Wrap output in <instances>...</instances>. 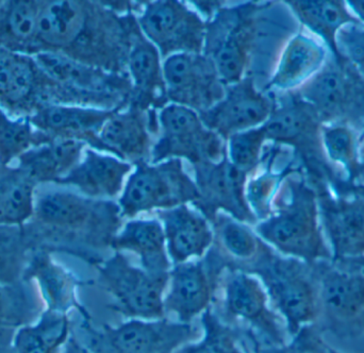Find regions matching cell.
<instances>
[{
	"instance_id": "21",
	"label": "cell",
	"mask_w": 364,
	"mask_h": 353,
	"mask_svg": "<svg viewBox=\"0 0 364 353\" xmlns=\"http://www.w3.org/2000/svg\"><path fill=\"white\" fill-rule=\"evenodd\" d=\"M156 110H143L129 104L117 111L100 130V153H109L117 159L136 164L151 159V134L158 132Z\"/></svg>"
},
{
	"instance_id": "39",
	"label": "cell",
	"mask_w": 364,
	"mask_h": 353,
	"mask_svg": "<svg viewBox=\"0 0 364 353\" xmlns=\"http://www.w3.org/2000/svg\"><path fill=\"white\" fill-rule=\"evenodd\" d=\"M203 339L197 344L186 345L181 353H245L239 346L241 329L224 322L212 308L203 313Z\"/></svg>"
},
{
	"instance_id": "12",
	"label": "cell",
	"mask_w": 364,
	"mask_h": 353,
	"mask_svg": "<svg viewBox=\"0 0 364 353\" xmlns=\"http://www.w3.org/2000/svg\"><path fill=\"white\" fill-rule=\"evenodd\" d=\"M159 139L151 148V164L186 159L193 165L218 162L227 155L226 142L208 129L197 112L186 107L164 106L158 116Z\"/></svg>"
},
{
	"instance_id": "10",
	"label": "cell",
	"mask_w": 364,
	"mask_h": 353,
	"mask_svg": "<svg viewBox=\"0 0 364 353\" xmlns=\"http://www.w3.org/2000/svg\"><path fill=\"white\" fill-rule=\"evenodd\" d=\"M119 201L121 216L134 217L154 210H168L198 200L196 183L184 172L181 159L157 164L139 162Z\"/></svg>"
},
{
	"instance_id": "27",
	"label": "cell",
	"mask_w": 364,
	"mask_h": 353,
	"mask_svg": "<svg viewBox=\"0 0 364 353\" xmlns=\"http://www.w3.org/2000/svg\"><path fill=\"white\" fill-rule=\"evenodd\" d=\"M157 215L164 222L168 254L175 264L188 262L195 256L201 258L213 244L209 220L196 210L182 205L160 210Z\"/></svg>"
},
{
	"instance_id": "18",
	"label": "cell",
	"mask_w": 364,
	"mask_h": 353,
	"mask_svg": "<svg viewBox=\"0 0 364 353\" xmlns=\"http://www.w3.org/2000/svg\"><path fill=\"white\" fill-rule=\"evenodd\" d=\"M193 166L199 194L198 200L193 205L210 224L220 211H224L237 222L257 224L258 219L246 200L247 174L232 165L227 155L220 161Z\"/></svg>"
},
{
	"instance_id": "43",
	"label": "cell",
	"mask_w": 364,
	"mask_h": 353,
	"mask_svg": "<svg viewBox=\"0 0 364 353\" xmlns=\"http://www.w3.org/2000/svg\"><path fill=\"white\" fill-rule=\"evenodd\" d=\"M329 344L316 325L305 327L286 346L269 353H327Z\"/></svg>"
},
{
	"instance_id": "2",
	"label": "cell",
	"mask_w": 364,
	"mask_h": 353,
	"mask_svg": "<svg viewBox=\"0 0 364 353\" xmlns=\"http://www.w3.org/2000/svg\"><path fill=\"white\" fill-rule=\"evenodd\" d=\"M121 226V210L111 200L47 190L36 192L33 216L23 228L34 251L70 254L95 266Z\"/></svg>"
},
{
	"instance_id": "28",
	"label": "cell",
	"mask_w": 364,
	"mask_h": 353,
	"mask_svg": "<svg viewBox=\"0 0 364 353\" xmlns=\"http://www.w3.org/2000/svg\"><path fill=\"white\" fill-rule=\"evenodd\" d=\"M301 27L321 40L335 59L344 60L338 47V34L346 26H363L343 0H289Z\"/></svg>"
},
{
	"instance_id": "3",
	"label": "cell",
	"mask_w": 364,
	"mask_h": 353,
	"mask_svg": "<svg viewBox=\"0 0 364 353\" xmlns=\"http://www.w3.org/2000/svg\"><path fill=\"white\" fill-rule=\"evenodd\" d=\"M301 29L284 2L218 9L205 25L203 53L211 58L224 85L244 78L259 46L282 55L287 43Z\"/></svg>"
},
{
	"instance_id": "24",
	"label": "cell",
	"mask_w": 364,
	"mask_h": 353,
	"mask_svg": "<svg viewBox=\"0 0 364 353\" xmlns=\"http://www.w3.org/2000/svg\"><path fill=\"white\" fill-rule=\"evenodd\" d=\"M329 55L328 49L318 38L301 27L284 46L263 92L295 91L320 72Z\"/></svg>"
},
{
	"instance_id": "35",
	"label": "cell",
	"mask_w": 364,
	"mask_h": 353,
	"mask_svg": "<svg viewBox=\"0 0 364 353\" xmlns=\"http://www.w3.org/2000/svg\"><path fill=\"white\" fill-rule=\"evenodd\" d=\"M45 310L34 282L23 279L0 286V328L17 330L36 322Z\"/></svg>"
},
{
	"instance_id": "32",
	"label": "cell",
	"mask_w": 364,
	"mask_h": 353,
	"mask_svg": "<svg viewBox=\"0 0 364 353\" xmlns=\"http://www.w3.org/2000/svg\"><path fill=\"white\" fill-rule=\"evenodd\" d=\"M38 186L16 165L0 166V227H21L30 222Z\"/></svg>"
},
{
	"instance_id": "33",
	"label": "cell",
	"mask_w": 364,
	"mask_h": 353,
	"mask_svg": "<svg viewBox=\"0 0 364 353\" xmlns=\"http://www.w3.org/2000/svg\"><path fill=\"white\" fill-rule=\"evenodd\" d=\"M323 147L331 165L348 185L364 183V161L359 149V132L346 124H323Z\"/></svg>"
},
{
	"instance_id": "5",
	"label": "cell",
	"mask_w": 364,
	"mask_h": 353,
	"mask_svg": "<svg viewBox=\"0 0 364 353\" xmlns=\"http://www.w3.org/2000/svg\"><path fill=\"white\" fill-rule=\"evenodd\" d=\"M229 268L258 276L291 339L301 329L318 322L320 305L316 263L309 264L282 256L263 241L254 260Z\"/></svg>"
},
{
	"instance_id": "42",
	"label": "cell",
	"mask_w": 364,
	"mask_h": 353,
	"mask_svg": "<svg viewBox=\"0 0 364 353\" xmlns=\"http://www.w3.org/2000/svg\"><path fill=\"white\" fill-rule=\"evenodd\" d=\"M338 47L346 58L364 78V28L350 25L338 34Z\"/></svg>"
},
{
	"instance_id": "7",
	"label": "cell",
	"mask_w": 364,
	"mask_h": 353,
	"mask_svg": "<svg viewBox=\"0 0 364 353\" xmlns=\"http://www.w3.org/2000/svg\"><path fill=\"white\" fill-rule=\"evenodd\" d=\"M322 335L342 341L364 337V256L316 263Z\"/></svg>"
},
{
	"instance_id": "46",
	"label": "cell",
	"mask_w": 364,
	"mask_h": 353,
	"mask_svg": "<svg viewBox=\"0 0 364 353\" xmlns=\"http://www.w3.org/2000/svg\"><path fill=\"white\" fill-rule=\"evenodd\" d=\"M63 353H94L87 346L82 345L75 337H70L64 348Z\"/></svg>"
},
{
	"instance_id": "45",
	"label": "cell",
	"mask_w": 364,
	"mask_h": 353,
	"mask_svg": "<svg viewBox=\"0 0 364 353\" xmlns=\"http://www.w3.org/2000/svg\"><path fill=\"white\" fill-rule=\"evenodd\" d=\"M15 331L16 330L0 328V353H16L13 345Z\"/></svg>"
},
{
	"instance_id": "13",
	"label": "cell",
	"mask_w": 364,
	"mask_h": 353,
	"mask_svg": "<svg viewBox=\"0 0 364 353\" xmlns=\"http://www.w3.org/2000/svg\"><path fill=\"white\" fill-rule=\"evenodd\" d=\"M46 104H68L62 87L33 55L0 49V108L13 119H28Z\"/></svg>"
},
{
	"instance_id": "11",
	"label": "cell",
	"mask_w": 364,
	"mask_h": 353,
	"mask_svg": "<svg viewBox=\"0 0 364 353\" xmlns=\"http://www.w3.org/2000/svg\"><path fill=\"white\" fill-rule=\"evenodd\" d=\"M220 284L223 286V316L247 324L259 352L261 343L264 344L263 353L279 349L289 343L284 320L269 308L267 292L256 278L228 267Z\"/></svg>"
},
{
	"instance_id": "36",
	"label": "cell",
	"mask_w": 364,
	"mask_h": 353,
	"mask_svg": "<svg viewBox=\"0 0 364 353\" xmlns=\"http://www.w3.org/2000/svg\"><path fill=\"white\" fill-rule=\"evenodd\" d=\"M211 224L215 231V245L229 259L228 267L246 264L260 251L263 241L235 218L218 213Z\"/></svg>"
},
{
	"instance_id": "4",
	"label": "cell",
	"mask_w": 364,
	"mask_h": 353,
	"mask_svg": "<svg viewBox=\"0 0 364 353\" xmlns=\"http://www.w3.org/2000/svg\"><path fill=\"white\" fill-rule=\"evenodd\" d=\"M256 232L282 256L309 264L333 260L321 222L318 192L301 165L284 178L271 214L257 224Z\"/></svg>"
},
{
	"instance_id": "37",
	"label": "cell",
	"mask_w": 364,
	"mask_h": 353,
	"mask_svg": "<svg viewBox=\"0 0 364 353\" xmlns=\"http://www.w3.org/2000/svg\"><path fill=\"white\" fill-rule=\"evenodd\" d=\"M28 119H13L0 108V166L13 165L33 147L51 142Z\"/></svg>"
},
{
	"instance_id": "38",
	"label": "cell",
	"mask_w": 364,
	"mask_h": 353,
	"mask_svg": "<svg viewBox=\"0 0 364 353\" xmlns=\"http://www.w3.org/2000/svg\"><path fill=\"white\" fill-rule=\"evenodd\" d=\"M33 252L23 226L0 227V286L21 281Z\"/></svg>"
},
{
	"instance_id": "48",
	"label": "cell",
	"mask_w": 364,
	"mask_h": 353,
	"mask_svg": "<svg viewBox=\"0 0 364 353\" xmlns=\"http://www.w3.org/2000/svg\"><path fill=\"white\" fill-rule=\"evenodd\" d=\"M359 149H360L361 159L364 161V124L363 129L359 132Z\"/></svg>"
},
{
	"instance_id": "49",
	"label": "cell",
	"mask_w": 364,
	"mask_h": 353,
	"mask_svg": "<svg viewBox=\"0 0 364 353\" xmlns=\"http://www.w3.org/2000/svg\"><path fill=\"white\" fill-rule=\"evenodd\" d=\"M327 353H343V352H340V350L336 349L335 347H333V346L329 345L328 350H327Z\"/></svg>"
},
{
	"instance_id": "26",
	"label": "cell",
	"mask_w": 364,
	"mask_h": 353,
	"mask_svg": "<svg viewBox=\"0 0 364 353\" xmlns=\"http://www.w3.org/2000/svg\"><path fill=\"white\" fill-rule=\"evenodd\" d=\"M132 170V164L128 162L102 155L93 148H85L78 165L55 185L75 188L90 198L110 200L119 196L124 180Z\"/></svg>"
},
{
	"instance_id": "19",
	"label": "cell",
	"mask_w": 364,
	"mask_h": 353,
	"mask_svg": "<svg viewBox=\"0 0 364 353\" xmlns=\"http://www.w3.org/2000/svg\"><path fill=\"white\" fill-rule=\"evenodd\" d=\"M275 107L273 95L257 89L255 79L246 76L227 85L224 98L205 112L199 113L203 125L224 141L233 134L260 127L267 123Z\"/></svg>"
},
{
	"instance_id": "17",
	"label": "cell",
	"mask_w": 364,
	"mask_h": 353,
	"mask_svg": "<svg viewBox=\"0 0 364 353\" xmlns=\"http://www.w3.org/2000/svg\"><path fill=\"white\" fill-rule=\"evenodd\" d=\"M162 66L168 102L199 114L224 98L226 85L205 53H177L166 58Z\"/></svg>"
},
{
	"instance_id": "41",
	"label": "cell",
	"mask_w": 364,
	"mask_h": 353,
	"mask_svg": "<svg viewBox=\"0 0 364 353\" xmlns=\"http://www.w3.org/2000/svg\"><path fill=\"white\" fill-rule=\"evenodd\" d=\"M267 139L262 126L239 132L228 139L229 161L246 174L256 170L263 159L262 151Z\"/></svg>"
},
{
	"instance_id": "22",
	"label": "cell",
	"mask_w": 364,
	"mask_h": 353,
	"mask_svg": "<svg viewBox=\"0 0 364 353\" xmlns=\"http://www.w3.org/2000/svg\"><path fill=\"white\" fill-rule=\"evenodd\" d=\"M90 107L46 104L28 117L38 131L50 140H74L98 151L100 130L117 111Z\"/></svg>"
},
{
	"instance_id": "20",
	"label": "cell",
	"mask_w": 364,
	"mask_h": 353,
	"mask_svg": "<svg viewBox=\"0 0 364 353\" xmlns=\"http://www.w3.org/2000/svg\"><path fill=\"white\" fill-rule=\"evenodd\" d=\"M318 192L321 222L333 260L364 256V199L341 196L328 183L310 181Z\"/></svg>"
},
{
	"instance_id": "47",
	"label": "cell",
	"mask_w": 364,
	"mask_h": 353,
	"mask_svg": "<svg viewBox=\"0 0 364 353\" xmlns=\"http://www.w3.org/2000/svg\"><path fill=\"white\" fill-rule=\"evenodd\" d=\"M348 6L355 16L360 21L364 28V0H348Z\"/></svg>"
},
{
	"instance_id": "14",
	"label": "cell",
	"mask_w": 364,
	"mask_h": 353,
	"mask_svg": "<svg viewBox=\"0 0 364 353\" xmlns=\"http://www.w3.org/2000/svg\"><path fill=\"white\" fill-rule=\"evenodd\" d=\"M82 328L90 337L87 347L94 353H174L198 335L192 325L164 318L132 320L100 331L94 330L91 320H83Z\"/></svg>"
},
{
	"instance_id": "25",
	"label": "cell",
	"mask_w": 364,
	"mask_h": 353,
	"mask_svg": "<svg viewBox=\"0 0 364 353\" xmlns=\"http://www.w3.org/2000/svg\"><path fill=\"white\" fill-rule=\"evenodd\" d=\"M23 279L34 282L46 310L70 313L77 310L82 320H91L87 310L78 300L79 286L92 283L78 279L70 269L58 263L53 254L46 250H36L30 259Z\"/></svg>"
},
{
	"instance_id": "34",
	"label": "cell",
	"mask_w": 364,
	"mask_h": 353,
	"mask_svg": "<svg viewBox=\"0 0 364 353\" xmlns=\"http://www.w3.org/2000/svg\"><path fill=\"white\" fill-rule=\"evenodd\" d=\"M68 314L45 310L40 317L15 331L16 353H63L70 335Z\"/></svg>"
},
{
	"instance_id": "16",
	"label": "cell",
	"mask_w": 364,
	"mask_h": 353,
	"mask_svg": "<svg viewBox=\"0 0 364 353\" xmlns=\"http://www.w3.org/2000/svg\"><path fill=\"white\" fill-rule=\"evenodd\" d=\"M136 21L164 59L177 53H203L207 23L183 2H146Z\"/></svg>"
},
{
	"instance_id": "29",
	"label": "cell",
	"mask_w": 364,
	"mask_h": 353,
	"mask_svg": "<svg viewBox=\"0 0 364 353\" xmlns=\"http://www.w3.org/2000/svg\"><path fill=\"white\" fill-rule=\"evenodd\" d=\"M87 145L74 140H53L18 158L15 165L34 183L55 184L78 165Z\"/></svg>"
},
{
	"instance_id": "15",
	"label": "cell",
	"mask_w": 364,
	"mask_h": 353,
	"mask_svg": "<svg viewBox=\"0 0 364 353\" xmlns=\"http://www.w3.org/2000/svg\"><path fill=\"white\" fill-rule=\"evenodd\" d=\"M228 266L229 259L216 245L210 247L203 260L176 265L170 271L166 314H175L179 322L191 324L193 318L211 307Z\"/></svg>"
},
{
	"instance_id": "40",
	"label": "cell",
	"mask_w": 364,
	"mask_h": 353,
	"mask_svg": "<svg viewBox=\"0 0 364 353\" xmlns=\"http://www.w3.org/2000/svg\"><path fill=\"white\" fill-rule=\"evenodd\" d=\"M269 158V172L261 175L256 179H252L248 183L247 192L246 194V200L252 209V213L256 216L258 220H264L269 217L271 214L272 202L274 197L279 188L284 178L293 170L299 165L296 160L291 161L288 165L284 166L279 173H272V162H273V155L267 156Z\"/></svg>"
},
{
	"instance_id": "44",
	"label": "cell",
	"mask_w": 364,
	"mask_h": 353,
	"mask_svg": "<svg viewBox=\"0 0 364 353\" xmlns=\"http://www.w3.org/2000/svg\"><path fill=\"white\" fill-rule=\"evenodd\" d=\"M333 192L341 196H356L364 199V183L348 185L342 181L333 188Z\"/></svg>"
},
{
	"instance_id": "30",
	"label": "cell",
	"mask_w": 364,
	"mask_h": 353,
	"mask_svg": "<svg viewBox=\"0 0 364 353\" xmlns=\"http://www.w3.org/2000/svg\"><path fill=\"white\" fill-rule=\"evenodd\" d=\"M164 227L156 219L128 222L113 239L115 251L128 250L140 256L143 269L153 275H168L171 264L166 256Z\"/></svg>"
},
{
	"instance_id": "9",
	"label": "cell",
	"mask_w": 364,
	"mask_h": 353,
	"mask_svg": "<svg viewBox=\"0 0 364 353\" xmlns=\"http://www.w3.org/2000/svg\"><path fill=\"white\" fill-rule=\"evenodd\" d=\"M94 267L98 271V283L113 298L111 308L115 312L132 320L164 318V294L170 273H149L130 264L119 251Z\"/></svg>"
},
{
	"instance_id": "1",
	"label": "cell",
	"mask_w": 364,
	"mask_h": 353,
	"mask_svg": "<svg viewBox=\"0 0 364 353\" xmlns=\"http://www.w3.org/2000/svg\"><path fill=\"white\" fill-rule=\"evenodd\" d=\"M136 18L132 12L119 15L106 2L42 0L38 53H59L92 67L128 75Z\"/></svg>"
},
{
	"instance_id": "8",
	"label": "cell",
	"mask_w": 364,
	"mask_h": 353,
	"mask_svg": "<svg viewBox=\"0 0 364 353\" xmlns=\"http://www.w3.org/2000/svg\"><path fill=\"white\" fill-rule=\"evenodd\" d=\"M293 92L314 109L321 123L363 129L364 78L348 60L329 55L320 72Z\"/></svg>"
},
{
	"instance_id": "6",
	"label": "cell",
	"mask_w": 364,
	"mask_h": 353,
	"mask_svg": "<svg viewBox=\"0 0 364 353\" xmlns=\"http://www.w3.org/2000/svg\"><path fill=\"white\" fill-rule=\"evenodd\" d=\"M275 107L263 124L267 142L292 148L295 159L310 181H323L335 186L343 178L325 155L322 128L318 114L294 92L272 94Z\"/></svg>"
},
{
	"instance_id": "31",
	"label": "cell",
	"mask_w": 364,
	"mask_h": 353,
	"mask_svg": "<svg viewBox=\"0 0 364 353\" xmlns=\"http://www.w3.org/2000/svg\"><path fill=\"white\" fill-rule=\"evenodd\" d=\"M41 0L0 2V49L36 55Z\"/></svg>"
},
{
	"instance_id": "23",
	"label": "cell",
	"mask_w": 364,
	"mask_h": 353,
	"mask_svg": "<svg viewBox=\"0 0 364 353\" xmlns=\"http://www.w3.org/2000/svg\"><path fill=\"white\" fill-rule=\"evenodd\" d=\"M160 58L157 47L147 40L136 18L127 59V74L132 85L130 104L149 111L162 109L168 102Z\"/></svg>"
}]
</instances>
